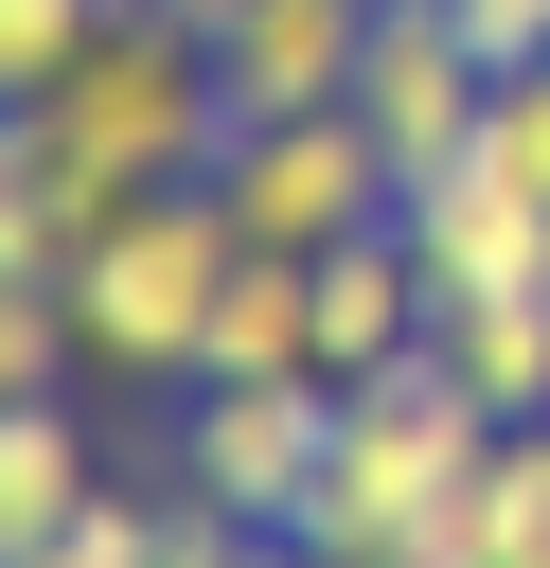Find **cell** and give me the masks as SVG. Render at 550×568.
Wrapping results in <instances>:
<instances>
[{
    "label": "cell",
    "mask_w": 550,
    "mask_h": 568,
    "mask_svg": "<svg viewBox=\"0 0 550 568\" xmlns=\"http://www.w3.org/2000/svg\"><path fill=\"white\" fill-rule=\"evenodd\" d=\"M18 142H35V195L53 213H124V195H177V178H213V142H231V89H213V36L177 18V0H106V36L18 106Z\"/></svg>",
    "instance_id": "1"
},
{
    "label": "cell",
    "mask_w": 550,
    "mask_h": 568,
    "mask_svg": "<svg viewBox=\"0 0 550 568\" xmlns=\"http://www.w3.org/2000/svg\"><path fill=\"white\" fill-rule=\"evenodd\" d=\"M497 462V408L444 373V337L426 355H390V373H337V462H319V497H302V568H373L390 532H426L461 479Z\"/></svg>",
    "instance_id": "2"
},
{
    "label": "cell",
    "mask_w": 550,
    "mask_h": 568,
    "mask_svg": "<svg viewBox=\"0 0 550 568\" xmlns=\"http://www.w3.org/2000/svg\"><path fill=\"white\" fill-rule=\"evenodd\" d=\"M231 266H248V231H231V195L213 178H177V195H124L53 284H71V337H89V373H213V302H231Z\"/></svg>",
    "instance_id": "3"
},
{
    "label": "cell",
    "mask_w": 550,
    "mask_h": 568,
    "mask_svg": "<svg viewBox=\"0 0 550 568\" xmlns=\"http://www.w3.org/2000/svg\"><path fill=\"white\" fill-rule=\"evenodd\" d=\"M213 195H231V231H248V248H355V231H390V213H408V195H390V142H373L355 106L231 124V142H213Z\"/></svg>",
    "instance_id": "4"
},
{
    "label": "cell",
    "mask_w": 550,
    "mask_h": 568,
    "mask_svg": "<svg viewBox=\"0 0 550 568\" xmlns=\"http://www.w3.org/2000/svg\"><path fill=\"white\" fill-rule=\"evenodd\" d=\"M319 462H337V373H195V408H177L195 497H231L248 532H302Z\"/></svg>",
    "instance_id": "5"
},
{
    "label": "cell",
    "mask_w": 550,
    "mask_h": 568,
    "mask_svg": "<svg viewBox=\"0 0 550 568\" xmlns=\"http://www.w3.org/2000/svg\"><path fill=\"white\" fill-rule=\"evenodd\" d=\"M479 106H497V53H479L444 0H373V53H355V124L390 142V195H426L444 160H479Z\"/></svg>",
    "instance_id": "6"
},
{
    "label": "cell",
    "mask_w": 550,
    "mask_h": 568,
    "mask_svg": "<svg viewBox=\"0 0 550 568\" xmlns=\"http://www.w3.org/2000/svg\"><path fill=\"white\" fill-rule=\"evenodd\" d=\"M408 266H426V302H497V284H550V195L532 178H497V160H444L408 213Z\"/></svg>",
    "instance_id": "7"
},
{
    "label": "cell",
    "mask_w": 550,
    "mask_h": 568,
    "mask_svg": "<svg viewBox=\"0 0 550 568\" xmlns=\"http://www.w3.org/2000/svg\"><path fill=\"white\" fill-rule=\"evenodd\" d=\"M355 53H373V0H231V18H213V89H231V124L355 106Z\"/></svg>",
    "instance_id": "8"
},
{
    "label": "cell",
    "mask_w": 550,
    "mask_h": 568,
    "mask_svg": "<svg viewBox=\"0 0 550 568\" xmlns=\"http://www.w3.org/2000/svg\"><path fill=\"white\" fill-rule=\"evenodd\" d=\"M426 266H408V231H355V248H319V373H390V355H426Z\"/></svg>",
    "instance_id": "9"
},
{
    "label": "cell",
    "mask_w": 550,
    "mask_h": 568,
    "mask_svg": "<svg viewBox=\"0 0 550 568\" xmlns=\"http://www.w3.org/2000/svg\"><path fill=\"white\" fill-rule=\"evenodd\" d=\"M89 497H106V462H89V408H71V390L0 408V568H18V550H53Z\"/></svg>",
    "instance_id": "10"
},
{
    "label": "cell",
    "mask_w": 550,
    "mask_h": 568,
    "mask_svg": "<svg viewBox=\"0 0 550 568\" xmlns=\"http://www.w3.org/2000/svg\"><path fill=\"white\" fill-rule=\"evenodd\" d=\"M444 337V373L497 408V426H550V284H497V302H444L426 320Z\"/></svg>",
    "instance_id": "11"
},
{
    "label": "cell",
    "mask_w": 550,
    "mask_h": 568,
    "mask_svg": "<svg viewBox=\"0 0 550 568\" xmlns=\"http://www.w3.org/2000/svg\"><path fill=\"white\" fill-rule=\"evenodd\" d=\"M213 373H319V248H248V266H231Z\"/></svg>",
    "instance_id": "12"
},
{
    "label": "cell",
    "mask_w": 550,
    "mask_h": 568,
    "mask_svg": "<svg viewBox=\"0 0 550 568\" xmlns=\"http://www.w3.org/2000/svg\"><path fill=\"white\" fill-rule=\"evenodd\" d=\"M71 373H89L71 284H18V266H0V408H35V390H71Z\"/></svg>",
    "instance_id": "13"
},
{
    "label": "cell",
    "mask_w": 550,
    "mask_h": 568,
    "mask_svg": "<svg viewBox=\"0 0 550 568\" xmlns=\"http://www.w3.org/2000/svg\"><path fill=\"white\" fill-rule=\"evenodd\" d=\"M479 550H497V568H550V426H497V462H479Z\"/></svg>",
    "instance_id": "14"
},
{
    "label": "cell",
    "mask_w": 550,
    "mask_h": 568,
    "mask_svg": "<svg viewBox=\"0 0 550 568\" xmlns=\"http://www.w3.org/2000/svg\"><path fill=\"white\" fill-rule=\"evenodd\" d=\"M479 160L550 195V53H515V71H497V106H479Z\"/></svg>",
    "instance_id": "15"
},
{
    "label": "cell",
    "mask_w": 550,
    "mask_h": 568,
    "mask_svg": "<svg viewBox=\"0 0 550 568\" xmlns=\"http://www.w3.org/2000/svg\"><path fill=\"white\" fill-rule=\"evenodd\" d=\"M18 568H160V515H142V497H89V515H71L53 550H18Z\"/></svg>",
    "instance_id": "16"
},
{
    "label": "cell",
    "mask_w": 550,
    "mask_h": 568,
    "mask_svg": "<svg viewBox=\"0 0 550 568\" xmlns=\"http://www.w3.org/2000/svg\"><path fill=\"white\" fill-rule=\"evenodd\" d=\"M444 18H461V36L497 53V71H515V53H550V0H444Z\"/></svg>",
    "instance_id": "17"
},
{
    "label": "cell",
    "mask_w": 550,
    "mask_h": 568,
    "mask_svg": "<svg viewBox=\"0 0 550 568\" xmlns=\"http://www.w3.org/2000/svg\"><path fill=\"white\" fill-rule=\"evenodd\" d=\"M18 178H35V142H18V106H0V195H18Z\"/></svg>",
    "instance_id": "18"
},
{
    "label": "cell",
    "mask_w": 550,
    "mask_h": 568,
    "mask_svg": "<svg viewBox=\"0 0 550 568\" xmlns=\"http://www.w3.org/2000/svg\"><path fill=\"white\" fill-rule=\"evenodd\" d=\"M231 568H302V550H284V532H248V550H231Z\"/></svg>",
    "instance_id": "19"
},
{
    "label": "cell",
    "mask_w": 550,
    "mask_h": 568,
    "mask_svg": "<svg viewBox=\"0 0 550 568\" xmlns=\"http://www.w3.org/2000/svg\"><path fill=\"white\" fill-rule=\"evenodd\" d=\"M177 18H195V36H213V18H231V0H177Z\"/></svg>",
    "instance_id": "20"
}]
</instances>
